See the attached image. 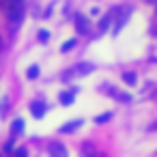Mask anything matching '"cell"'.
<instances>
[{"label":"cell","instance_id":"cell-7","mask_svg":"<svg viewBox=\"0 0 157 157\" xmlns=\"http://www.w3.org/2000/svg\"><path fill=\"white\" fill-rule=\"evenodd\" d=\"M73 97H75V93H63V95H60V101H63V105H69V103H73Z\"/></svg>","mask_w":157,"mask_h":157},{"label":"cell","instance_id":"cell-3","mask_svg":"<svg viewBox=\"0 0 157 157\" xmlns=\"http://www.w3.org/2000/svg\"><path fill=\"white\" fill-rule=\"evenodd\" d=\"M30 110H33V114H35L37 118H43V114H45L48 105H45L43 101H41V103H37V101H35V103H30Z\"/></svg>","mask_w":157,"mask_h":157},{"label":"cell","instance_id":"cell-2","mask_svg":"<svg viewBox=\"0 0 157 157\" xmlns=\"http://www.w3.org/2000/svg\"><path fill=\"white\" fill-rule=\"evenodd\" d=\"M73 20H75V24H78V30H80V33H88V22H86V17H84L82 13H75V15H73Z\"/></svg>","mask_w":157,"mask_h":157},{"label":"cell","instance_id":"cell-4","mask_svg":"<svg viewBox=\"0 0 157 157\" xmlns=\"http://www.w3.org/2000/svg\"><path fill=\"white\" fill-rule=\"evenodd\" d=\"M24 121L22 118H17V121H13V125H11V136H20L22 131H24Z\"/></svg>","mask_w":157,"mask_h":157},{"label":"cell","instance_id":"cell-1","mask_svg":"<svg viewBox=\"0 0 157 157\" xmlns=\"http://www.w3.org/2000/svg\"><path fill=\"white\" fill-rule=\"evenodd\" d=\"M0 5H2L9 22L17 24L24 17V0H0Z\"/></svg>","mask_w":157,"mask_h":157},{"label":"cell","instance_id":"cell-8","mask_svg":"<svg viewBox=\"0 0 157 157\" xmlns=\"http://www.w3.org/2000/svg\"><path fill=\"white\" fill-rule=\"evenodd\" d=\"M26 75H28V80H35V78H39V67H37V65H33V67H28V71H26Z\"/></svg>","mask_w":157,"mask_h":157},{"label":"cell","instance_id":"cell-10","mask_svg":"<svg viewBox=\"0 0 157 157\" xmlns=\"http://www.w3.org/2000/svg\"><path fill=\"white\" fill-rule=\"evenodd\" d=\"M123 80L129 84V86H133L136 84V73H131V71H127V73H123Z\"/></svg>","mask_w":157,"mask_h":157},{"label":"cell","instance_id":"cell-9","mask_svg":"<svg viewBox=\"0 0 157 157\" xmlns=\"http://www.w3.org/2000/svg\"><path fill=\"white\" fill-rule=\"evenodd\" d=\"M75 45H78V39H69V41H65V45H63L60 50H63V52H69V50H73Z\"/></svg>","mask_w":157,"mask_h":157},{"label":"cell","instance_id":"cell-13","mask_svg":"<svg viewBox=\"0 0 157 157\" xmlns=\"http://www.w3.org/2000/svg\"><path fill=\"white\" fill-rule=\"evenodd\" d=\"M39 39H41V41L45 43V41L50 39V35H48V30H41V33H39Z\"/></svg>","mask_w":157,"mask_h":157},{"label":"cell","instance_id":"cell-6","mask_svg":"<svg viewBox=\"0 0 157 157\" xmlns=\"http://www.w3.org/2000/svg\"><path fill=\"white\" fill-rule=\"evenodd\" d=\"M50 153H52V155H67L65 146H63V144H56V142L50 144Z\"/></svg>","mask_w":157,"mask_h":157},{"label":"cell","instance_id":"cell-5","mask_svg":"<svg viewBox=\"0 0 157 157\" xmlns=\"http://www.w3.org/2000/svg\"><path fill=\"white\" fill-rule=\"evenodd\" d=\"M82 125V121H73V123H67V125H63L60 127V133H67V131H73V129H78Z\"/></svg>","mask_w":157,"mask_h":157},{"label":"cell","instance_id":"cell-14","mask_svg":"<svg viewBox=\"0 0 157 157\" xmlns=\"http://www.w3.org/2000/svg\"><path fill=\"white\" fill-rule=\"evenodd\" d=\"M155 99H157V90H155Z\"/></svg>","mask_w":157,"mask_h":157},{"label":"cell","instance_id":"cell-11","mask_svg":"<svg viewBox=\"0 0 157 157\" xmlns=\"http://www.w3.org/2000/svg\"><path fill=\"white\" fill-rule=\"evenodd\" d=\"M90 71H93V65H88V63H82V65L78 67V73H82V75H84V73H90Z\"/></svg>","mask_w":157,"mask_h":157},{"label":"cell","instance_id":"cell-12","mask_svg":"<svg viewBox=\"0 0 157 157\" xmlns=\"http://www.w3.org/2000/svg\"><path fill=\"white\" fill-rule=\"evenodd\" d=\"M112 118V112H103V114H99L97 118H95V123H105V121H110Z\"/></svg>","mask_w":157,"mask_h":157},{"label":"cell","instance_id":"cell-15","mask_svg":"<svg viewBox=\"0 0 157 157\" xmlns=\"http://www.w3.org/2000/svg\"><path fill=\"white\" fill-rule=\"evenodd\" d=\"M0 45H2V43H0Z\"/></svg>","mask_w":157,"mask_h":157}]
</instances>
